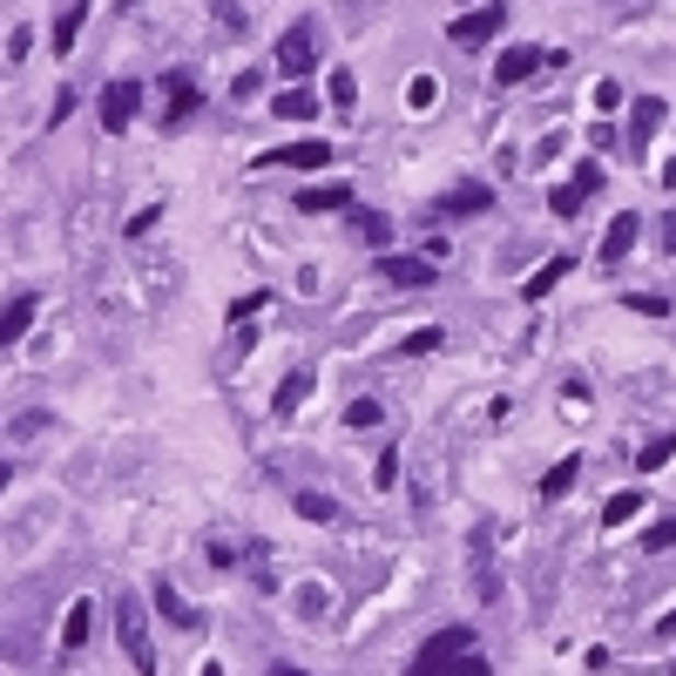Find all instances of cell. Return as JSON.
<instances>
[{"label": "cell", "mask_w": 676, "mask_h": 676, "mask_svg": "<svg viewBox=\"0 0 676 676\" xmlns=\"http://www.w3.org/2000/svg\"><path fill=\"white\" fill-rule=\"evenodd\" d=\"M669 454H676V433H656V440H650L643 454H635V467H643V473H656V467H663Z\"/></svg>", "instance_id": "obj_26"}, {"label": "cell", "mask_w": 676, "mask_h": 676, "mask_svg": "<svg viewBox=\"0 0 676 676\" xmlns=\"http://www.w3.org/2000/svg\"><path fill=\"white\" fill-rule=\"evenodd\" d=\"M622 305H629V311H643V318H669V298H650V291H629Z\"/></svg>", "instance_id": "obj_32"}, {"label": "cell", "mask_w": 676, "mask_h": 676, "mask_svg": "<svg viewBox=\"0 0 676 676\" xmlns=\"http://www.w3.org/2000/svg\"><path fill=\"white\" fill-rule=\"evenodd\" d=\"M663 251L676 257V217H663Z\"/></svg>", "instance_id": "obj_39"}, {"label": "cell", "mask_w": 676, "mask_h": 676, "mask_svg": "<svg viewBox=\"0 0 676 676\" xmlns=\"http://www.w3.org/2000/svg\"><path fill=\"white\" fill-rule=\"evenodd\" d=\"M650 548H676V522H656V528H650Z\"/></svg>", "instance_id": "obj_38"}, {"label": "cell", "mask_w": 676, "mask_h": 676, "mask_svg": "<svg viewBox=\"0 0 676 676\" xmlns=\"http://www.w3.org/2000/svg\"><path fill=\"white\" fill-rule=\"evenodd\" d=\"M629 129H635V142H650V129H663V102H656V95H635Z\"/></svg>", "instance_id": "obj_20"}, {"label": "cell", "mask_w": 676, "mask_h": 676, "mask_svg": "<svg viewBox=\"0 0 676 676\" xmlns=\"http://www.w3.org/2000/svg\"><path fill=\"white\" fill-rule=\"evenodd\" d=\"M89 629H95V603H75L68 622H61V650H82L89 643Z\"/></svg>", "instance_id": "obj_18"}, {"label": "cell", "mask_w": 676, "mask_h": 676, "mask_svg": "<svg viewBox=\"0 0 676 676\" xmlns=\"http://www.w3.org/2000/svg\"><path fill=\"white\" fill-rule=\"evenodd\" d=\"M635 237H643V217H635V210H622V217L609 224V237H603V264H622V257L635 251Z\"/></svg>", "instance_id": "obj_13"}, {"label": "cell", "mask_w": 676, "mask_h": 676, "mask_svg": "<svg viewBox=\"0 0 676 676\" xmlns=\"http://www.w3.org/2000/svg\"><path fill=\"white\" fill-rule=\"evenodd\" d=\"M643 514V494H609V507H603V528H622V522H635Z\"/></svg>", "instance_id": "obj_24"}, {"label": "cell", "mask_w": 676, "mask_h": 676, "mask_svg": "<svg viewBox=\"0 0 676 676\" xmlns=\"http://www.w3.org/2000/svg\"><path fill=\"white\" fill-rule=\"evenodd\" d=\"M569 190L582 196V204H588V190H603V163H595V156H588V163H575V176H569Z\"/></svg>", "instance_id": "obj_27"}, {"label": "cell", "mask_w": 676, "mask_h": 676, "mask_svg": "<svg viewBox=\"0 0 676 676\" xmlns=\"http://www.w3.org/2000/svg\"><path fill=\"white\" fill-rule=\"evenodd\" d=\"M488 204H494L488 183H460V190H447V196H433V217H481Z\"/></svg>", "instance_id": "obj_11"}, {"label": "cell", "mask_w": 676, "mask_h": 676, "mask_svg": "<svg viewBox=\"0 0 676 676\" xmlns=\"http://www.w3.org/2000/svg\"><path fill=\"white\" fill-rule=\"evenodd\" d=\"M575 481H582V460H554V467L541 473V501H562Z\"/></svg>", "instance_id": "obj_17"}, {"label": "cell", "mask_w": 676, "mask_h": 676, "mask_svg": "<svg viewBox=\"0 0 676 676\" xmlns=\"http://www.w3.org/2000/svg\"><path fill=\"white\" fill-rule=\"evenodd\" d=\"M82 21H89V0H75V8L55 21V55H68V48H75V34H82Z\"/></svg>", "instance_id": "obj_21"}, {"label": "cell", "mask_w": 676, "mask_h": 676, "mask_svg": "<svg viewBox=\"0 0 676 676\" xmlns=\"http://www.w3.org/2000/svg\"><path fill=\"white\" fill-rule=\"evenodd\" d=\"M196 676H224V663H204V669H196Z\"/></svg>", "instance_id": "obj_43"}, {"label": "cell", "mask_w": 676, "mask_h": 676, "mask_svg": "<svg viewBox=\"0 0 676 676\" xmlns=\"http://www.w3.org/2000/svg\"><path fill=\"white\" fill-rule=\"evenodd\" d=\"M406 676H488V656L473 650V629L454 622V629H440V635H433V643L406 663Z\"/></svg>", "instance_id": "obj_1"}, {"label": "cell", "mask_w": 676, "mask_h": 676, "mask_svg": "<svg viewBox=\"0 0 676 676\" xmlns=\"http://www.w3.org/2000/svg\"><path fill=\"white\" fill-rule=\"evenodd\" d=\"M271 305V291H244V298H230V325H244V318H257Z\"/></svg>", "instance_id": "obj_29"}, {"label": "cell", "mask_w": 676, "mask_h": 676, "mask_svg": "<svg viewBox=\"0 0 676 676\" xmlns=\"http://www.w3.org/2000/svg\"><path fill=\"white\" fill-rule=\"evenodd\" d=\"M271 115H277V123H311V115H318V95H311V89H285V95L271 102Z\"/></svg>", "instance_id": "obj_16"}, {"label": "cell", "mask_w": 676, "mask_h": 676, "mask_svg": "<svg viewBox=\"0 0 676 676\" xmlns=\"http://www.w3.org/2000/svg\"><path fill=\"white\" fill-rule=\"evenodd\" d=\"M541 61H548V55H541V48H528V42H522V48H501L494 82H501V89H514V82H528V75H535Z\"/></svg>", "instance_id": "obj_12"}, {"label": "cell", "mask_w": 676, "mask_h": 676, "mask_svg": "<svg viewBox=\"0 0 676 676\" xmlns=\"http://www.w3.org/2000/svg\"><path fill=\"white\" fill-rule=\"evenodd\" d=\"M352 230H359L366 244H392V217H379V210H352Z\"/></svg>", "instance_id": "obj_22"}, {"label": "cell", "mask_w": 676, "mask_h": 676, "mask_svg": "<svg viewBox=\"0 0 676 676\" xmlns=\"http://www.w3.org/2000/svg\"><path fill=\"white\" fill-rule=\"evenodd\" d=\"M298 210H352V183H318V190H298Z\"/></svg>", "instance_id": "obj_15"}, {"label": "cell", "mask_w": 676, "mask_h": 676, "mask_svg": "<svg viewBox=\"0 0 676 676\" xmlns=\"http://www.w3.org/2000/svg\"><path fill=\"white\" fill-rule=\"evenodd\" d=\"M501 27H507V8H501V0H488V8H473V14H460V21L447 27V42H454V48H481V42H494Z\"/></svg>", "instance_id": "obj_5"}, {"label": "cell", "mask_w": 676, "mask_h": 676, "mask_svg": "<svg viewBox=\"0 0 676 676\" xmlns=\"http://www.w3.org/2000/svg\"><path fill=\"white\" fill-rule=\"evenodd\" d=\"M440 345H447V332H440V325H426V332H413V339H406L400 352H406V359H433V352H440Z\"/></svg>", "instance_id": "obj_25"}, {"label": "cell", "mask_w": 676, "mask_h": 676, "mask_svg": "<svg viewBox=\"0 0 676 676\" xmlns=\"http://www.w3.org/2000/svg\"><path fill=\"white\" fill-rule=\"evenodd\" d=\"M210 14H217V21H224L230 34H244V27H251V21H244V8H237V0H210Z\"/></svg>", "instance_id": "obj_33"}, {"label": "cell", "mask_w": 676, "mask_h": 676, "mask_svg": "<svg viewBox=\"0 0 676 676\" xmlns=\"http://www.w3.org/2000/svg\"><path fill=\"white\" fill-rule=\"evenodd\" d=\"M34 311H42V298H34V291H14L8 305H0V352H8V345H21V339H27V325H34Z\"/></svg>", "instance_id": "obj_9"}, {"label": "cell", "mask_w": 676, "mask_h": 676, "mask_svg": "<svg viewBox=\"0 0 676 676\" xmlns=\"http://www.w3.org/2000/svg\"><path fill=\"white\" fill-rule=\"evenodd\" d=\"M616 102H622V89H616V82H595V108H603V115H609Z\"/></svg>", "instance_id": "obj_37"}, {"label": "cell", "mask_w": 676, "mask_h": 676, "mask_svg": "<svg viewBox=\"0 0 676 676\" xmlns=\"http://www.w3.org/2000/svg\"><path fill=\"white\" fill-rule=\"evenodd\" d=\"M433 271H440L433 257H400V251H386V257H379V277H386V285H400V291H426V285H433Z\"/></svg>", "instance_id": "obj_8"}, {"label": "cell", "mask_w": 676, "mask_h": 676, "mask_svg": "<svg viewBox=\"0 0 676 676\" xmlns=\"http://www.w3.org/2000/svg\"><path fill=\"white\" fill-rule=\"evenodd\" d=\"M656 635H676V609H669V616H663V622H656Z\"/></svg>", "instance_id": "obj_41"}, {"label": "cell", "mask_w": 676, "mask_h": 676, "mask_svg": "<svg viewBox=\"0 0 676 676\" xmlns=\"http://www.w3.org/2000/svg\"><path fill=\"white\" fill-rule=\"evenodd\" d=\"M115 635H123V650L142 676H156V643H149V609L136 595H115Z\"/></svg>", "instance_id": "obj_2"}, {"label": "cell", "mask_w": 676, "mask_h": 676, "mask_svg": "<svg viewBox=\"0 0 676 676\" xmlns=\"http://www.w3.org/2000/svg\"><path fill=\"white\" fill-rule=\"evenodd\" d=\"M291 507L305 514V522H318V528H325V522H339V501H332V494H298Z\"/></svg>", "instance_id": "obj_23"}, {"label": "cell", "mask_w": 676, "mask_h": 676, "mask_svg": "<svg viewBox=\"0 0 676 676\" xmlns=\"http://www.w3.org/2000/svg\"><path fill=\"white\" fill-rule=\"evenodd\" d=\"M264 676H305V669H298V663H271Z\"/></svg>", "instance_id": "obj_40"}, {"label": "cell", "mask_w": 676, "mask_h": 676, "mask_svg": "<svg viewBox=\"0 0 676 676\" xmlns=\"http://www.w3.org/2000/svg\"><path fill=\"white\" fill-rule=\"evenodd\" d=\"M8 481H14V467H8V460H0V494H8Z\"/></svg>", "instance_id": "obj_42"}, {"label": "cell", "mask_w": 676, "mask_h": 676, "mask_svg": "<svg viewBox=\"0 0 676 676\" xmlns=\"http://www.w3.org/2000/svg\"><path fill=\"white\" fill-rule=\"evenodd\" d=\"M149 603H156V616H163L170 629H183V635L204 629V616H196V609L183 603V595H176V582H163V575H156V595H149Z\"/></svg>", "instance_id": "obj_10"}, {"label": "cell", "mask_w": 676, "mask_h": 676, "mask_svg": "<svg viewBox=\"0 0 676 676\" xmlns=\"http://www.w3.org/2000/svg\"><path fill=\"white\" fill-rule=\"evenodd\" d=\"M373 488H379V494L400 488V454H379V460H373Z\"/></svg>", "instance_id": "obj_30"}, {"label": "cell", "mask_w": 676, "mask_h": 676, "mask_svg": "<svg viewBox=\"0 0 676 676\" xmlns=\"http://www.w3.org/2000/svg\"><path fill=\"white\" fill-rule=\"evenodd\" d=\"M305 392H311V366L285 373V379H277V392H271V413H277V420H291V413L305 406Z\"/></svg>", "instance_id": "obj_14"}, {"label": "cell", "mask_w": 676, "mask_h": 676, "mask_svg": "<svg viewBox=\"0 0 676 676\" xmlns=\"http://www.w3.org/2000/svg\"><path fill=\"white\" fill-rule=\"evenodd\" d=\"M325 163H332V142H325V136H311V142H285V149L257 156V170H325Z\"/></svg>", "instance_id": "obj_7"}, {"label": "cell", "mask_w": 676, "mask_h": 676, "mask_svg": "<svg viewBox=\"0 0 676 676\" xmlns=\"http://www.w3.org/2000/svg\"><path fill=\"white\" fill-rule=\"evenodd\" d=\"M136 115H142V82H108L102 89V129L108 136H129Z\"/></svg>", "instance_id": "obj_6"}, {"label": "cell", "mask_w": 676, "mask_h": 676, "mask_svg": "<svg viewBox=\"0 0 676 676\" xmlns=\"http://www.w3.org/2000/svg\"><path fill=\"white\" fill-rule=\"evenodd\" d=\"M332 102H339V108L359 102V75H352V68H332Z\"/></svg>", "instance_id": "obj_28"}, {"label": "cell", "mask_w": 676, "mask_h": 676, "mask_svg": "<svg viewBox=\"0 0 676 676\" xmlns=\"http://www.w3.org/2000/svg\"><path fill=\"white\" fill-rule=\"evenodd\" d=\"M562 277H569V257H554V264H541V271L528 277V285H522V298H528V305H541V298H548L554 285H562Z\"/></svg>", "instance_id": "obj_19"}, {"label": "cell", "mask_w": 676, "mask_h": 676, "mask_svg": "<svg viewBox=\"0 0 676 676\" xmlns=\"http://www.w3.org/2000/svg\"><path fill=\"white\" fill-rule=\"evenodd\" d=\"M196 108H204V89H196V75H190V68H170V75H163V129H183Z\"/></svg>", "instance_id": "obj_3"}, {"label": "cell", "mask_w": 676, "mask_h": 676, "mask_svg": "<svg viewBox=\"0 0 676 676\" xmlns=\"http://www.w3.org/2000/svg\"><path fill=\"white\" fill-rule=\"evenodd\" d=\"M156 224H163V204H156V210H136V217H129V237H142V230H156Z\"/></svg>", "instance_id": "obj_36"}, {"label": "cell", "mask_w": 676, "mask_h": 676, "mask_svg": "<svg viewBox=\"0 0 676 676\" xmlns=\"http://www.w3.org/2000/svg\"><path fill=\"white\" fill-rule=\"evenodd\" d=\"M379 413H386L379 400H352V406H345V426H379Z\"/></svg>", "instance_id": "obj_31"}, {"label": "cell", "mask_w": 676, "mask_h": 676, "mask_svg": "<svg viewBox=\"0 0 676 676\" xmlns=\"http://www.w3.org/2000/svg\"><path fill=\"white\" fill-rule=\"evenodd\" d=\"M277 68L285 75H311L318 68V27L311 21H291L285 34H277Z\"/></svg>", "instance_id": "obj_4"}, {"label": "cell", "mask_w": 676, "mask_h": 676, "mask_svg": "<svg viewBox=\"0 0 676 676\" xmlns=\"http://www.w3.org/2000/svg\"><path fill=\"white\" fill-rule=\"evenodd\" d=\"M257 82H264V75H257V68H244V75L230 82V95H237V102H251V95H257Z\"/></svg>", "instance_id": "obj_35"}, {"label": "cell", "mask_w": 676, "mask_h": 676, "mask_svg": "<svg viewBox=\"0 0 676 676\" xmlns=\"http://www.w3.org/2000/svg\"><path fill=\"white\" fill-rule=\"evenodd\" d=\"M433 95H440V82H433V75H413V89H406V102H413V108H426Z\"/></svg>", "instance_id": "obj_34"}]
</instances>
